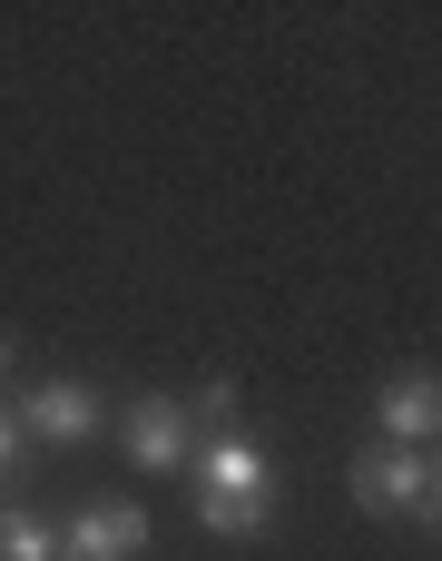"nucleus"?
Masks as SVG:
<instances>
[{
	"instance_id": "nucleus-9",
	"label": "nucleus",
	"mask_w": 442,
	"mask_h": 561,
	"mask_svg": "<svg viewBox=\"0 0 442 561\" xmlns=\"http://www.w3.org/2000/svg\"><path fill=\"white\" fill-rule=\"evenodd\" d=\"M20 463H30V434H20V404L0 394V483H20Z\"/></svg>"
},
{
	"instance_id": "nucleus-4",
	"label": "nucleus",
	"mask_w": 442,
	"mask_h": 561,
	"mask_svg": "<svg viewBox=\"0 0 442 561\" xmlns=\"http://www.w3.org/2000/svg\"><path fill=\"white\" fill-rule=\"evenodd\" d=\"M128 463H138V473L197 463V414H187L177 394H138V404H128Z\"/></svg>"
},
{
	"instance_id": "nucleus-1",
	"label": "nucleus",
	"mask_w": 442,
	"mask_h": 561,
	"mask_svg": "<svg viewBox=\"0 0 442 561\" xmlns=\"http://www.w3.org/2000/svg\"><path fill=\"white\" fill-rule=\"evenodd\" d=\"M266 493H276V463L256 434H207L197 444V523L226 533V542H256L266 533Z\"/></svg>"
},
{
	"instance_id": "nucleus-6",
	"label": "nucleus",
	"mask_w": 442,
	"mask_h": 561,
	"mask_svg": "<svg viewBox=\"0 0 442 561\" xmlns=\"http://www.w3.org/2000/svg\"><path fill=\"white\" fill-rule=\"evenodd\" d=\"M59 552L69 561H138L148 552V513H138V503H89V513L59 533Z\"/></svg>"
},
{
	"instance_id": "nucleus-2",
	"label": "nucleus",
	"mask_w": 442,
	"mask_h": 561,
	"mask_svg": "<svg viewBox=\"0 0 442 561\" xmlns=\"http://www.w3.org/2000/svg\"><path fill=\"white\" fill-rule=\"evenodd\" d=\"M354 503L384 513V523L433 513V454H414V444H374V454H354Z\"/></svg>"
},
{
	"instance_id": "nucleus-7",
	"label": "nucleus",
	"mask_w": 442,
	"mask_h": 561,
	"mask_svg": "<svg viewBox=\"0 0 442 561\" xmlns=\"http://www.w3.org/2000/svg\"><path fill=\"white\" fill-rule=\"evenodd\" d=\"M0 561H69V552H59V533L30 503H0Z\"/></svg>"
},
{
	"instance_id": "nucleus-10",
	"label": "nucleus",
	"mask_w": 442,
	"mask_h": 561,
	"mask_svg": "<svg viewBox=\"0 0 442 561\" xmlns=\"http://www.w3.org/2000/svg\"><path fill=\"white\" fill-rule=\"evenodd\" d=\"M433 513H442V454H433Z\"/></svg>"
},
{
	"instance_id": "nucleus-3",
	"label": "nucleus",
	"mask_w": 442,
	"mask_h": 561,
	"mask_svg": "<svg viewBox=\"0 0 442 561\" xmlns=\"http://www.w3.org/2000/svg\"><path fill=\"white\" fill-rule=\"evenodd\" d=\"M20 434H30V444H49V454H69V444H89V434H98V394H89L79 375H39V385L20 394Z\"/></svg>"
},
{
	"instance_id": "nucleus-8",
	"label": "nucleus",
	"mask_w": 442,
	"mask_h": 561,
	"mask_svg": "<svg viewBox=\"0 0 442 561\" xmlns=\"http://www.w3.org/2000/svg\"><path fill=\"white\" fill-rule=\"evenodd\" d=\"M187 414H197V444H207V434H236V385H226V375H207Z\"/></svg>"
},
{
	"instance_id": "nucleus-5",
	"label": "nucleus",
	"mask_w": 442,
	"mask_h": 561,
	"mask_svg": "<svg viewBox=\"0 0 442 561\" xmlns=\"http://www.w3.org/2000/svg\"><path fill=\"white\" fill-rule=\"evenodd\" d=\"M374 424H384V444H414V454L442 444V375H423V365H414V375H394V385H384V404H374Z\"/></svg>"
}]
</instances>
